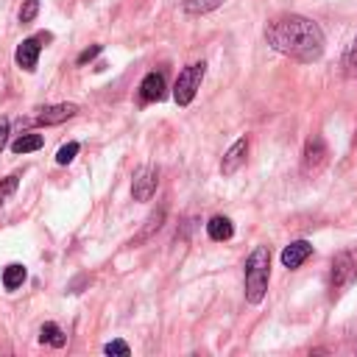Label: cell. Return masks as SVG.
Masks as SVG:
<instances>
[{"label": "cell", "instance_id": "obj_1", "mask_svg": "<svg viewBox=\"0 0 357 357\" xmlns=\"http://www.w3.org/2000/svg\"><path fill=\"white\" fill-rule=\"evenodd\" d=\"M265 40L274 51L299 59V62H318L324 56V31L301 17V15H282L276 20L268 23L265 28Z\"/></svg>", "mask_w": 357, "mask_h": 357}, {"label": "cell", "instance_id": "obj_2", "mask_svg": "<svg viewBox=\"0 0 357 357\" xmlns=\"http://www.w3.org/2000/svg\"><path fill=\"white\" fill-rule=\"evenodd\" d=\"M268 271H271V251L268 246H257L246 260V301L260 304L268 293Z\"/></svg>", "mask_w": 357, "mask_h": 357}, {"label": "cell", "instance_id": "obj_3", "mask_svg": "<svg viewBox=\"0 0 357 357\" xmlns=\"http://www.w3.org/2000/svg\"><path fill=\"white\" fill-rule=\"evenodd\" d=\"M204 73H207L204 62H196V65H190V67H185L182 73H178L176 87H173V98H176L178 106H188L196 98V92H199L201 81H204Z\"/></svg>", "mask_w": 357, "mask_h": 357}, {"label": "cell", "instance_id": "obj_4", "mask_svg": "<svg viewBox=\"0 0 357 357\" xmlns=\"http://www.w3.org/2000/svg\"><path fill=\"white\" fill-rule=\"evenodd\" d=\"M357 276V265L351 260L349 251H340L335 260H332V274H329V285H332V293H343Z\"/></svg>", "mask_w": 357, "mask_h": 357}, {"label": "cell", "instance_id": "obj_5", "mask_svg": "<svg viewBox=\"0 0 357 357\" xmlns=\"http://www.w3.org/2000/svg\"><path fill=\"white\" fill-rule=\"evenodd\" d=\"M156 185H159V170L145 165L134 173V182H131V196L137 201H151L153 193H156Z\"/></svg>", "mask_w": 357, "mask_h": 357}, {"label": "cell", "instance_id": "obj_6", "mask_svg": "<svg viewBox=\"0 0 357 357\" xmlns=\"http://www.w3.org/2000/svg\"><path fill=\"white\" fill-rule=\"evenodd\" d=\"M51 40V34H40V37H31V40H26L20 48H17V53H15V62L23 67V70H37V62H40V51H42V45L40 42H48Z\"/></svg>", "mask_w": 357, "mask_h": 357}, {"label": "cell", "instance_id": "obj_7", "mask_svg": "<svg viewBox=\"0 0 357 357\" xmlns=\"http://www.w3.org/2000/svg\"><path fill=\"white\" fill-rule=\"evenodd\" d=\"M326 156H329V151H326L324 137H318V134L310 137L304 145V173H318L326 165Z\"/></svg>", "mask_w": 357, "mask_h": 357}, {"label": "cell", "instance_id": "obj_8", "mask_svg": "<svg viewBox=\"0 0 357 357\" xmlns=\"http://www.w3.org/2000/svg\"><path fill=\"white\" fill-rule=\"evenodd\" d=\"M76 112H78V106H76V103H56V106H45V109L37 115V123H40V126H56V123L70 120Z\"/></svg>", "mask_w": 357, "mask_h": 357}, {"label": "cell", "instance_id": "obj_9", "mask_svg": "<svg viewBox=\"0 0 357 357\" xmlns=\"http://www.w3.org/2000/svg\"><path fill=\"white\" fill-rule=\"evenodd\" d=\"M246 153H249V140H246V137H240V140L226 151V156H224V162H221V173H224V176L238 173V170H240V165L246 162Z\"/></svg>", "mask_w": 357, "mask_h": 357}, {"label": "cell", "instance_id": "obj_10", "mask_svg": "<svg viewBox=\"0 0 357 357\" xmlns=\"http://www.w3.org/2000/svg\"><path fill=\"white\" fill-rule=\"evenodd\" d=\"M310 254H313V246H310L307 240H296V243H290V246L282 251V265L293 271V268H299Z\"/></svg>", "mask_w": 357, "mask_h": 357}, {"label": "cell", "instance_id": "obj_11", "mask_svg": "<svg viewBox=\"0 0 357 357\" xmlns=\"http://www.w3.org/2000/svg\"><path fill=\"white\" fill-rule=\"evenodd\" d=\"M140 98L148 101V103L165 98V78H162V73H148V76L142 78V84H140Z\"/></svg>", "mask_w": 357, "mask_h": 357}, {"label": "cell", "instance_id": "obj_12", "mask_svg": "<svg viewBox=\"0 0 357 357\" xmlns=\"http://www.w3.org/2000/svg\"><path fill=\"white\" fill-rule=\"evenodd\" d=\"M207 235L213 238V240H229L232 235H235V226H232V221L229 218H224V215H215L210 224H207Z\"/></svg>", "mask_w": 357, "mask_h": 357}, {"label": "cell", "instance_id": "obj_13", "mask_svg": "<svg viewBox=\"0 0 357 357\" xmlns=\"http://www.w3.org/2000/svg\"><path fill=\"white\" fill-rule=\"evenodd\" d=\"M40 340H42V343H48V346H53V349H62V346L67 343V335L62 332V326H59V324L48 321V324H42V329H40Z\"/></svg>", "mask_w": 357, "mask_h": 357}, {"label": "cell", "instance_id": "obj_14", "mask_svg": "<svg viewBox=\"0 0 357 357\" xmlns=\"http://www.w3.org/2000/svg\"><path fill=\"white\" fill-rule=\"evenodd\" d=\"M42 134H23V137H17L15 142H12V151L15 153H31V151H40L42 148Z\"/></svg>", "mask_w": 357, "mask_h": 357}, {"label": "cell", "instance_id": "obj_15", "mask_svg": "<svg viewBox=\"0 0 357 357\" xmlns=\"http://www.w3.org/2000/svg\"><path fill=\"white\" fill-rule=\"evenodd\" d=\"M23 282H26V268H23V265L12 263V265L3 268V288H6V290H17Z\"/></svg>", "mask_w": 357, "mask_h": 357}, {"label": "cell", "instance_id": "obj_16", "mask_svg": "<svg viewBox=\"0 0 357 357\" xmlns=\"http://www.w3.org/2000/svg\"><path fill=\"white\" fill-rule=\"evenodd\" d=\"M218 6H221V0H185L182 3L185 15H207V12L218 9Z\"/></svg>", "mask_w": 357, "mask_h": 357}, {"label": "cell", "instance_id": "obj_17", "mask_svg": "<svg viewBox=\"0 0 357 357\" xmlns=\"http://www.w3.org/2000/svg\"><path fill=\"white\" fill-rule=\"evenodd\" d=\"M17 185H20V176H6L3 182H0V204H6L17 193Z\"/></svg>", "mask_w": 357, "mask_h": 357}, {"label": "cell", "instance_id": "obj_18", "mask_svg": "<svg viewBox=\"0 0 357 357\" xmlns=\"http://www.w3.org/2000/svg\"><path fill=\"white\" fill-rule=\"evenodd\" d=\"M78 148H81L78 142H67V145H62V148H59V153H56V162H59V165H70V162L76 159Z\"/></svg>", "mask_w": 357, "mask_h": 357}, {"label": "cell", "instance_id": "obj_19", "mask_svg": "<svg viewBox=\"0 0 357 357\" xmlns=\"http://www.w3.org/2000/svg\"><path fill=\"white\" fill-rule=\"evenodd\" d=\"M37 15H40V0H26L20 9V23H34Z\"/></svg>", "mask_w": 357, "mask_h": 357}, {"label": "cell", "instance_id": "obj_20", "mask_svg": "<svg viewBox=\"0 0 357 357\" xmlns=\"http://www.w3.org/2000/svg\"><path fill=\"white\" fill-rule=\"evenodd\" d=\"M162 218H165V210H159V213H153V215H151V218H148V226H145V229H142V235H140V238H137V240H145V238H151V232H153V229H159V226H162Z\"/></svg>", "mask_w": 357, "mask_h": 357}, {"label": "cell", "instance_id": "obj_21", "mask_svg": "<svg viewBox=\"0 0 357 357\" xmlns=\"http://www.w3.org/2000/svg\"><path fill=\"white\" fill-rule=\"evenodd\" d=\"M103 351H106V354H120V357H128V354H131V349H128L126 340H112V343L103 346Z\"/></svg>", "mask_w": 357, "mask_h": 357}, {"label": "cell", "instance_id": "obj_22", "mask_svg": "<svg viewBox=\"0 0 357 357\" xmlns=\"http://www.w3.org/2000/svg\"><path fill=\"white\" fill-rule=\"evenodd\" d=\"M101 51H103L101 45H92V48H87V51H84V53L78 56V65H87V62H92V59H95V56H98Z\"/></svg>", "mask_w": 357, "mask_h": 357}, {"label": "cell", "instance_id": "obj_23", "mask_svg": "<svg viewBox=\"0 0 357 357\" xmlns=\"http://www.w3.org/2000/svg\"><path fill=\"white\" fill-rule=\"evenodd\" d=\"M6 142H9V120L0 117V151L6 148Z\"/></svg>", "mask_w": 357, "mask_h": 357}]
</instances>
